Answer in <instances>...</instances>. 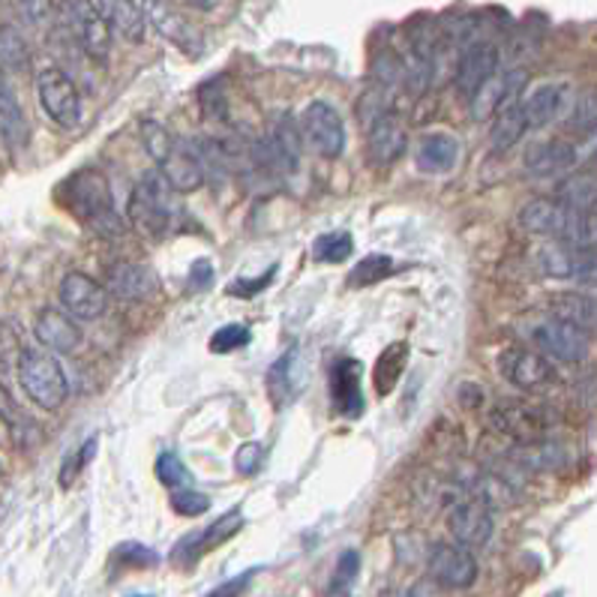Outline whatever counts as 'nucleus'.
Wrapping results in <instances>:
<instances>
[{"label":"nucleus","mask_w":597,"mask_h":597,"mask_svg":"<svg viewBox=\"0 0 597 597\" xmlns=\"http://www.w3.org/2000/svg\"><path fill=\"white\" fill-rule=\"evenodd\" d=\"M139 132H142L144 151L151 153V160L160 169V178L172 186L174 193H195L202 186V162L195 160V153L190 148H183V142H178L162 123L144 121Z\"/></svg>","instance_id":"nucleus-1"},{"label":"nucleus","mask_w":597,"mask_h":597,"mask_svg":"<svg viewBox=\"0 0 597 597\" xmlns=\"http://www.w3.org/2000/svg\"><path fill=\"white\" fill-rule=\"evenodd\" d=\"M63 195H67V208L81 223L91 225L93 232L105 234V237L123 232V220L114 211L109 181L100 172L84 169V172L72 174L70 181L63 183Z\"/></svg>","instance_id":"nucleus-2"},{"label":"nucleus","mask_w":597,"mask_h":597,"mask_svg":"<svg viewBox=\"0 0 597 597\" xmlns=\"http://www.w3.org/2000/svg\"><path fill=\"white\" fill-rule=\"evenodd\" d=\"M172 193L174 190L160 174H148L135 183L127 204V220L135 225V232H142L144 237H162L174 232V223L183 211Z\"/></svg>","instance_id":"nucleus-3"},{"label":"nucleus","mask_w":597,"mask_h":597,"mask_svg":"<svg viewBox=\"0 0 597 597\" xmlns=\"http://www.w3.org/2000/svg\"><path fill=\"white\" fill-rule=\"evenodd\" d=\"M19 385L28 394V399L45 412L61 408L67 403V394H70L63 366L45 352H37V348H24V355H21Z\"/></svg>","instance_id":"nucleus-4"},{"label":"nucleus","mask_w":597,"mask_h":597,"mask_svg":"<svg viewBox=\"0 0 597 597\" xmlns=\"http://www.w3.org/2000/svg\"><path fill=\"white\" fill-rule=\"evenodd\" d=\"M489 424L498 436L514 438L517 445H535V442H547L549 429L556 424V415H553V408L540 403L505 399L489 412Z\"/></svg>","instance_id":"nucleus-5"},{"label":"nucleus","mask_w":597,"mask_h":597,"mask_svg":"<svg viewBox=\"0 0 597 597\" xmlns=\"http://www.w3.org/2000/svg\"><path fill=\"white\" fill-rule=\"evenodd\" d=\"M297 130H301V142L315 151L324 160H336L343 156L345 151V123L343 114L336 112L331 102L315 100L310 102L297 121Z\"/></svg>","instance_id":"nucleus-6"},{"label":"nucleus","mask_w":597,"mask_h":597,"mask_svg":"<svg viewBox=\"0 0 597 597\" xmlns=\"http://www.w3.org/2000/svg\"><path fill=\"white\" fill-rule=\"evenodd\" d=\"M63 21L70 28L72 40L91 61H105L112 51V31L102 21L91 0H63Z\"/></svg>","instance_id":"nucleus-7"},{"label":"nucleus","mask_w":597,"mask_h":597,"mask_svg":"<svg viewBox=\"0 0 597 597\" xmlns=\"http://www.w3.org/2000/svg\"><path fill=\"white\" fill-rule=\"evenodd\" d=\"M37 97H40L42 112L63 130H72L81 121V93L63 70H54V67L42 70L37 75Z\"/></svg>","instance_id":"nucleus-8"},{"label":"nucleus","mask_w":597,"mask_h":597,"mask_svg":"<svg viewBox=\"0 0 597 597\" xmlns=\"http://www.w3.org/2000/svg\"><path fill=\"white\" fill-rule=\"evenodd\" d=\"M493 528H496L493 507L475 496L456 498L451 510H447V532H451V537H454L459 547H486L489 537H493Z\"/></svg>","instance_id":"nucleus-9"},{"label":"nucleus","mask_w":597,"mask_h":597,"mask_svg":"<svg viewBox=\"0 0 597 597\" xmlns=\"http://www.w3.org/2000/svg\"><path fill=\"white\" fill-rule=\"evenodd\" d=\"M426 570L429 579L447 591H463L475 586L477 558L472 556V549L459 544H436L426 556Z\"/></svg>","instance_id":"nucleus-10"},{"label":"nucleus","mask_w":597,"mask_h":597,"mask_svg":"<svg viewBox=\"0 0 597 597\" xmlns=\"http://www.w3.org/2000/svg\"><path fill=\"white\" fill-rule=\"evenodd\" d=\"M144 21L151 24L153 31L160 33L162 40H169L186 54H202V33L193 21L186 19L178 7H172L169 0H144Z\"/></svg>","instance_id":"nucleus-11"},{"label":"nucleus","mask_w":597,"mask_h":597,"mask_svg":"<svg viewBox=\"0 0 597 597\" xmlns=\"http://www.w3.org/2000/svg\"><path fill=\"white\" fill-rule=\"evenodd\" d=\"M535 345L547 355V361L558 364H579L588 352V334L574 324L558 322V318H544L535 327Z\"/></svg>","instance_id":"nucleus-12"},{"label":"nucleus","mask_w":597,"mask_h":597,"mask_svg":"<svg viewBox=\"0 0 597 597\" xmlns=\"http://www.w3.org/2000/svg\"><path fill=\"white\" fill-rule=\"evenodd\" d=\"M526 70H507L502 75L496 72L493 79H486L472 97V118L475 121H489L502 109L519 102V93L526 88Z\"/></svg>","instance_id":"nucleus-13"},{"label":"nucleus","mask_w":597,"mask_h":597,"mask_svg":"<svg viewBox=\"0 0 597 597\" xmlns=\"http://www.w3.org/2000/svg\"><path fill=\"white\" fill-rule=\"evenodd\" d=\"M58 294H61L63 310L75 315L79 322H97L105 313V306H109V292L93 276L79 274V271L63 276Z\"/></svg>","instance_id":"nucleus-14"},{"label":"nucleus","mask_w":597,"mask_h":597,"mask_svg":"<svg viewBox=\"0 0 597 597\" xmlns=\"http://www.w3.org/2000/svg\"><path fill=\"white\" fill-rule=\"evenodd\" d=\"M502 375L514 387L523 391H544L556 382V366L549 364L547 357L526 352V348H510L502 355Z\"/></svg>","instance_id":"nucleus-15"},{"label":"nucleus","mask_w":597,"mask_h":597,"mask_svg":"<svg viewBox=\"0 0 597 597\" xmlns=\"http://www.w3.org/2000/svg\"><path fill=\"white\" fill-rule=\"evenodd\" d=\"M498 70V49L493 42H468L459 63H456V91L463 97H475V91Z\"/></svg>","instance_id":"nucleus-16"},{"label":"nucleus","mask_w":597,"mask_h":597,"mask_svg":"<svg viewBox=\"0 0 597 597\" xmlns=\"http://www.w3.org/2000/svg\"><path fill=\"white\" fill-rule=\"evenodd\" d=\"M366 139H370V160L375 165H394L405 153V148H408V135H405L403 121L394 112L375 114L373 121H370V130H366Z\"/></svg>","instance_id":"nucleus-17"},{"label":"nucleus","mask_w":597,"mask_h":597,"mask_svg":"<svg viewBox=\"0 0 597 597\" xmlns=\"http://www.w3.org/2000/svg\"><path fill=\"white\" fill-rule=\"evenodd\" d=\"M33 334H37V340H40L45 348L58 352V355H72V352H79L81 340H84L79 331V324L72 322L67 313H61V310H51V306L37 315Z\"/></svg>","instance_id":"nucleus-18"},{"label":"nucleus","mask_w":597,"mask_h":597,"mask_svg":"<svg viewBox=\"0 0 597 597\" xmlns=\"http://www.w3.org/2000/svg\"><path fill=\"white\" fill-rule=\"evenodd\" d=\"M102 289L118 294L121 301H148L160 292V280L144 264H114V267H109Z\"/></svg>","instance_id":"nucleus-19"},{"label":"nucleus","mask_w":597,"mask_h":597,"mask_svg":"<svg viewBox=\"0 0 597 597\" xmlns=\"http://www.w3.org/2000/svg\"><path fill=\"white\" fill-rule=\"evenodd\" d=\"M459 142L451 132H426L417 139L415 162L424 174H447L456 169Z\"/></svg>","instance_id":"nucleus-20"},{"label":"nucleus","mask_w":597,"mask_h":597,"mask_svg":"<svg viewBox=\"0 0 597 597\" xmlns=\"http://www.w3.org/2000/svg\"><path fill=\"white\" fill-rule=\"evenodd\" d=\"M93 7L109 24V31L121 33L123 40L142 42L148 37V21L135 0H93Z\"/></svg>","instance_id":"nucleus-21"},{"label":"nucleus","mask_w":597,"mask_h":597,"mask_svg":"<svg viewBox=\"0 0 597 597\" xmlns=\"http://www.w3.org/2000/svg\"><path fill=\"white\" fill-rule=\"evenodd\" d=\"M565 84H540V88H535L528 100L519 102L528 130H544L549 123H556L558 114L565 112Z\"/></svg>","instance_id":"nucleus-22"},{"label":"nucleus","mask_w":597,"mask_h":597,"mask_svg":"<svg viewBox=\"0 0 597 597\" xmlns=\"http://www.w3.org/2000/svg\"><path fill=\"white\" fill-rule=\"evenodd\" d=\"M267 162L280 172H294L301 162V130L292 114H280L274 123V132L267 139Z\"/></svg>","instance_id":"nucleus-23"},{"label":"nucleus","mask_w":597,"mask_h":597,"mask_svg":"<svg viewBox=\"0 0 597 597\" xmlns=\"http://www.w3.org/2000/svg\"><path fill=\"white\" fill-rule=\"evenodd\" d=\"M331 385H334V403L336 408L348 417H357L364 412V394H361V366L357 361H336L334 373H331Z\"/></svg>","instance_id":"nucleus-24"},{"label":"nucleus","mask_w":597,"mask_h":597,"mask_svg":"<svg viewBox=\"0 0 597 597\" xmlns=\"http://www.w3.org/2000/svg\"><path fill=\"white\" fill-rule=\"evenodd\" d=\"M526 169L537 178H547V174H558L567 172L574 162H577V151L570 148L567 142H540L526 148Z\"/></svg>","instance_id":"nucleus-25"},{"label":"nucleus","mask_w":597,"mask_h":597,"mask_svg":"<svg viewBox=\"0 0 597 597\" xmlns=\"http://www.w3.org/2000/svg\"><path fill=\"white\" fill-rule=\"evenodd\" d=\"M0 139L10 148L28 144V121H24V112H21L16 93H12L3 67H0Z\"/></svg>","instance_id":"nucleus-26"},{"label":"nucleus","mask_w":597,"mask_h":597,"mask_svg":"<svg viewBox=\"0 0 597 597\" xmlns=\"http://www.w3.org/2000/svg\"><path fill=\"white\" fill-rule=\"evenodd\" d=\"M241 526H243V514L237 510V507H232L225 517H220L216 523H211V526L204 528V532H199V535H193V537H186L181 547H178V556L199 558L202 553H208V549L220 547L223 540H229V537H232Z\"/></svg>","instance_id":"nucleus-27"},{"label":"nucleus","mask_w":597,"mask_h":597,"mask_svg":"<svg viewBox=\"0 0 597 597\" xmlns=\"http://www.w3.org/2000/svg\"><path fill=\"white\" fill-rule=\"evenodd\" d=\"M526 132L528 127L526 118H523V109H519V102H514V105H507V109H502V112L496 114V123L489 127V144H493V151L505 153L510 151Z\"/></svg>","instance_id":"nucleus-28"},{"label":"nucleus","mask_w":597,"mask_h":597,"mask_svg":"<svg viewBox=\"0 0 597 597\" xmlns=\"http://www.w3.org/2000/svg\"><path fill=\"white\" fill-rule=\"evenodd\" d=\"M549 306H553V318L558 322L574 324L586 334L595 327V301L588 294H561Z\"/></svg>","instance_id":"nucleus-29"},{"label":"nucleus","mask_w":597,"mask_h":597,"mask_svg":"<svg viewBox=\"0 0 597 597\" xmlns=\"http://www.w3.org/2000/svg\"><path fill=\"white\" fill-rule=\"evenodd\" d=\"M595 174H574V178H567V181L558 186L556 202L565 204L567 211L586 213L595 211Z\"/></svg>","instance_id":"nucleus-30"},{"label":"nucleus","mask_w":597,"mask_h":597,"mask_svg":"<svg viewBox=\"0 0 597 597\" xmlns=\"http://www.w3.org/2000/svg\"><path fill=\"white\" fill-rule=\"evenodd\" d=\"M537 262L544 267V274L556 276V280H567V276L577 274V246H570V243H547L540 255H537Z\"/></svg>","instance_id":"nucleus-31"},{"label":"nucleus","mask_w":597,"mask_h":597,"mask_svg":"<svg viewBox=\"0 0 597 597\" xmlns=\"http://www.w3.org/2000/svg\"><path fill=\"white\" fill-rule=\"evenodd\" d=\"M355 250V241L348 232H327L322 237H315L313 259L318 264H340L345 262Z\"/></svg>","instance_id":"nucleus-32"},{"label":"nucleus","mask_w":597,"mask_h":597,"mask_svg":"<svg viewBox=\"0 0 597 597\" xmlns=\"http://www.w3.org/2000/svg\"><path fill=\"white\" fill-rule=\"evenodd\" d=\"M405 352H408L405 343H396L394 348H387L385 355H382V361H378V366H375V385H378L382 394L394 391L396 378H399V373H403Z\"/></svg>","instance_id":"nucleus-33"},{"label":"nucleus","mask_w":597,"mask_h":597,"mask_svg":"<svg viewBox=\"0 0 597 597\" xmlns=\"http://www.w3.org/2000/svg\"><path fill=\"white\" fill-rule=\"evenodd\" d=\"M391 271H394V262H391L387 255H366L364 262L357 264V267H352V274H348V285L357 289V285L382 283Z\"/></svg>","instance_id":"nucleus-34"},{"label":"nucleus","mask_w":597,"mask_h":597,"mask_svg":"<svg viewBox=\"0 0 597 597\" xmlns=\"http://www.w3.org/2000/svg\"><path fill=\"white\" fill-rule=\"evenodd\" d=\"M250 327L243 324H225L216 334L211 336V352L213 355H229V352H237L243 345H250Z\"/></svg>","instance_id":"nucleus-35"},{"label":"nucleus","mask_w":597,"mask_h":597,"mask_svg":"<svg viewBox=\"0 0 597 597\" xmlns=\"http://www.w3.org/2000/svg\"><path fill=\"white\" fill-rule=\"evenodd\" d=\"M156 480H160L162 486H169V489H183V486L190 484V472H186V466H183L181 459H178V454H160V459H156Z\"/></svg>","instance_id":"nucleus-36"},{"label":"nucleus","mask_w":597,"mask_h":597,"mask_svg":"<svg viewBox=\"0 0 597 597\" xmlns=\"http://www.w3.org/2000/svg\"><path fill=\"white\" fill-rule=\"evenodd\" d=\"M211 507V498L204 493H195L193 486H183V489H172V510L181 517H202Z\"/></svg>","instance_id":"nucleus-37"},{"label":"nucleus","mask_w":597,"mask_h":597,"mask_svg":"<svg viewBox=\"0 0 597 597\" xmlns=\"http://www.w3.org/2000/svg\"><path fill=\"white\" fill-rule=\"evenodd\" d=\"M21 355H24L21 334L12 327L10 322H3V318H0V370H12V366H19Z\"/></svg>","instance_id":"nucleus-38"},{"label":"nucleus","mask_w":597,"mask_h":597,"mask_svg":"<svg viewBox=\"0 0 597 597\" xmlns=\"http://www.w3.org/2000/svg\"><path fill=\"white\" fill-rule=\"evenodd\" d=\"M24 61H28V51H24L21 37L16 31H10V28H3V31H0V67H3V63L24 67Z\"/></svg>","instance_id":"nucleus-39"},{"label":"nucleus","mask_w":597,"mask_h":597,"mask_svg":"<svg viewBox=\"0 0 597 597\" xmlns=\"http://www.w3.org/2000/svg\"><path fill=\"white\" fill-rule=\"evenodd\" d=\"M93 451H97V438H88V442H84V445H81L79 451H75V454L67 456V463H63V472H61V484L63 486H70L72 477H79L81 468L91 463Z\"/></svg>","instance_id":"nucleus-40"},{"label":"nucleus","mask_w":597,"mask_h":597,"mask_svg":"<svg viewBox=\"0 0 597 597\" xmlns=\"http://www.w3.org/2000/svg\"><path fill=\"white\" fill-rule=\"evenodd\" d=\"M264 463V447L255 445V442H246V445L237 451V459H234V466H237V472L246 477L259 475V468H262Z\"/></svg>","instance_id":"nucleus-41"},{"label":"nucleus","mask_w":597,"mask_h":597,"mask_svg":"<svg viewBox=\"0 0 597 597\" xmlns=\"http://www.w3.org/2000/svg\"><path fill=\"white\" fill-rule=\"evenodd\" d=\"M274 276H276V267L264 271V274L255 276V280H234V283L229 285V294H232V297H255V294L264 292L267 285L274 283Z\"/></svg>","instance_id":"nucleus-42"},{"label":"nucleus","mask_w":597,"mask_h":597,"mask_svg":"<svg viewBox=\"0 0 597 597\" xmlns=\"http://www.w3.org/2000/svg\"><path fill=\"white\" fill-rule=\"evenodd\" d=\"M118 556H121L123 565H130V567H153L156 561H160L156 553L142 547V544H123V547L118 549Z\"/></svg>","instance_id":"nucleus-43"},{"label":"nucleus","mask_w":597,"mask_h":597,"mask_svg":"<svg viewBox=\"0 0 597 597\" xmlns=\"http://www.w3.org/2000/svg\"><path fill=\"white\" fill-rule=\"evenodd\" d=\"M250 577H253V574H243V577L225 579L223 586H216L211 595H204V597H241L243 591H246V586H250Z\"/></svg>","instance_id":"nucleus-44"},{"label":"nucleus","mask_w":597,"mask_h":597,"mask_svg":"<svg viewBox=\"0 0 597 597\" xmlns=\"http://www.w3.org/2000/svg\"><path fill=\"white\" fill-rule=\"evenodd\" d=\"M405 597H451V591L438 586V583H433L429 577H424L417 579V583H412V588L405 591Z\"/></svg>","instance_id":"nucleus-45"},{"label":"nucleus","mask_w":597,"mask_h":597,"mask_svg":"<svg viewBox=\"0 0 597 597\" xmlns=\"http://www.w3.org/2000/svg\"><path fill=\"white\" fill-rule=\"evenodd\" d=\"M357 565H361L357 553H345V556L340 558V567H336V586H348V583L357 577Z\"/></svg>","instance_id":"nucleus-46"},{"label":"nucleus","mask_w":597,"mask_h":597,"mask_svg":"<svg viewBox=\"0 0 597 597\" xmlns=\"http://www.w3.org/2000/svg\"><path fill=\"white\" fill-rule=\"evenodd\" d=\"M21 12H24V19H31L33 24H42V21L49 19L51 3L49 0H19Z\"/></svg>","instance_id":"nucleus-47"},{"label":"nucleus","mask_w":597,"mask_h":597,"mask_svg":"<svg viewBox=\"0 0 597 597\" xmlns=\"http://www.w3.org/2000/svg\"><path fill=\"white\" fill-rule=\"evenodd\" d=\"M574 130H583V132L595 130V100H591V97H586V100H583V112L577 109V118H574Z\"/></svg>","instance_id":"nucleus-48"},{"label":"nucleus","mask_w":597,"mask_h":597,"mask_svg":"<svg viewBox=\"0 0 597 597\" xmlns=\"http://www.w3.org/2000/svg\"><path fill=\"white\" fill-rule=\"evenodd\" d=\"M213 280V271H211V262H195L193 271H190V285H193L195 292H202V289H208Z\"/></svg>","instance_id":"nucleus-49"},{"label":"nucleus","mask_w":597,"mask_h":597,"mask_svg":"<svg viewBox=\"0 0 597 597\" xmlns=\"http://www.w3.org/2000/svg\"><path fill=\"white\" fill-rule=\"evenodd\" d=\"M0 421H19V408H16V403H12V396L7 387L0 385Z\"/></svg>","instance_id":"nucleus-50"},{"label":"nucleus","mask_w":597,"mask_h":597,"mask_svg":"<svg viewBox=\"0 0 597 597\" xmlns=\"http://www.w3.org/2000/svg\"><path fill=\"white\" fill-rule=\"evenodd\" d=\"M183 3H190L193 10H202V12H211L220 7V0H183Z\"/></svg>","instance_id":"nucleus-51"},{"label":"nucleus","mask_w":597,"mask_h":597,"mask_svg":"<svg viewBox=\"0 0 597 597\" xmlns=\"http://www.w3.org/2000/svg\"><path fill=\"white\" fill-rule=\"evenodd\" d=\"M132 597H153V595H132Z\"/></svg>","instance_id":"nucleus-52"}]
</instances>
